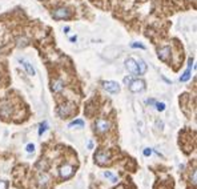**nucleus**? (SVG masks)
<instances>
[{"instance_id":"obj_1","label":"nucleus","mask_w":197,"mask_h":189,"mask_svg":"<svg viewBox=\"0 0 197 189\" xmlns=\"http://www.w3.org/2000/svg\"><path fill=\"white\" fill-rule=\"evenodd\" d=\"M52 16H53V19H56V20H67L71 17V12L68 8L60 7V8H56V10L52 12Z\"/></svg>"},{"instance_id":"obj_2","label":"nucleus","mask_w":197,"mask_h":189,"mask_svg":"<svg viewBox=\"0 0 197 189\" xmlns=\"http://www.w3.org/2000/svg\"><path fill=\"white\" fill-rule=\"evenodd\" d=\"M95 129L97 133L100 134H104L107 133L108 130L111 129V123L108 120H104V119H98L96 123H95Z\"/></svg>"},{"instance_id":"obj_3","label":"nucleus","mask_w":197,"mask_h":189,"mask_svg":"<svg viewBox=\"0 0 197 189\" xmlns=\"http://www.w3.org/2000/svg\"><path fill=\"white\" fill-rule=\"evenodd\" d=\"M72 111H73L72 104H63V105H60L59 108H57V115H59L61 119H65L72 113Z\"/></svg>"},{"instance_id":"obj_4","label":"nucleus","mask_w":197,"mask_h":189,"mask_svg":"<svg viewBox=\"0 0 197 189\" xmlns=\"http://www.w3.org/2000/svg\"><path fill=\"white\" fill-rule=\"evenodd\" d=\"M73 172H75V169H73V166L72 165H69V164H65V165H63L61 168H60V177L61 178H71L73 176Z\"/></svg>"},{"instance_id":"obj_5","label":"nucleus","mask_w":197,"mask_h":189,"mask_svg":"<svg viewBox=\"0 0 197 189\" xmlns=\"http://www.w3.org/2000/svg\"><path fill=\"white\" fill-rule=\"evenodd\" d=\"M95 160L98 165H107L109 163V153H107L104 151H98L95 155Z\"/></svg>"},{"instance_id":"obj_6","label":"nucleus","mask_w":197,"mask_h":189,"mask_svg":"<svg viewBox=\"0 0 197 189\" xmlns=\"http://www.w3.org/2000/svg\"><path fill=\"white\" fill-rule=\"evenodd\" d=\"M125 67H127V69L131 72V75H133V76L140 75L138 73V68H137V63L135 59H132V57H128V59L125 60Z\"/></svg>"},{"instance_id":"obj_7","label":"nucleus","mask_w":197,"mask_h":189,"mask_svg":"<svg viewBox=\"0 0 197 189\" xmlns=\"http://www.w3.org/2000/svg\"><path fill=\"white\" fill-rule=\"evenodd\" d=\"M171 55H172V49L171 47H163V48H160L159 49V52H157V56H159V59L160 60H163V61H169V59H171Z\"/></svg>"},{"instance_id":"obj_8","label":"nucleus","mask_w":197,"mask_h":189,"mask_svg":"<svg viewBox=\"0 0 197 189\" xmlns=\"http://www.w3.org/2000/svg\"><path fill=\"white\" fill-rule=\"evenodd\" d=\"M144 88H145V83L142 81V80H136V79H133L132 80V83L129 84V89H131L132 92H141V91H144Z\"/></svg>"},{"instance_id":"obj_9","label":"nucleus","mask_w":197,"mask_h":189,"mask_svg":"<svg viewBox=\"0 0 197 189\" xmlns=\"http://www.w3.org/2000/svg\"><path fill=\"white\" fill-rule=\"evenodd\" d=\"M103 87H104V89H107L109 93L120 92V85L116 81H104V83H103Z\"/></svg>"},{"instance_id":"obj_10","label":"nucleus","mask_w":197,"mask_h":189,"mask_svg":"<svg viewBox=\"0 0 197 189\" xmlns=\"http://www.w3.org/2000/svg\"><path fill=\"white\" fill-rule=\"evenodd\" d=\"M12 113V107L8 104L7 101H2L0 103V115H3V116H11Z\"/></svg>"},{"instance_id":"obj_11","label":"nucleus","mask_w":197,"mask_h":189,"mask_svg":"<svg viewBox=\"0 0 197 189\" xmlns=\"http://www.w3.org/2000/svg\"><path fill=\"white\" fill-rule=\"evenodd\" d=\"M51 89L53 92H60L64 89V83H63V80H55V81H52V85H51Z\"/></svg>"},{"instance_id":"obj_12","label":"nucleus","mask_w":197,"mask_h":189,"mask_svg":"<svg viewBox=\"0 0 197 189\" xmlns=\"http://www.w3.org/2000/svg\"><path fill=\"white\" fill-rule=\"evenodd\" d=\"M136 63H137V68H138V73L140 75H144L145 72H147V64H145V61L142 60V59H138L136 60Z\"/></svg>"},{"instance_id":"obj_13","label":"nucleus","mask_w":197,"mask_h":189,"mask_svg":"<svg viewBox=\"0 0 197 189\" xmlns=\"http://www.w3.org/2000/svg\"><path fill=\"white\" fill-rule=\"evenodd\" d=\"M20 63L23 64L25 72H27V73H28L29 76H33V75H35V69H33V67L31 65L28 61H25V60H20Z\"/></svg>"},{"instance_id":"obj_14","label":"nucleus","mask_w":197,"mask_h":189,"mask_svg":"<svg viewBox=\"0 0 197 189\" xmlns=\"http://www.w3.org/2000/svg\"><path fill=\"white\" fill-rule=\"evenodd\" d=\"M76 125H77V127H83V125H84V121H83L81 119H76V120H73V121H71V123L68 124V127H69V128H73V127H76Z\"/></svg>"},{"instance_id":"obj_15","label":"nucleus","mask_w":197,"mask_h":189,"mask_svg":"<svg viewBox=\"0 0 197 189\" xmlns=\"http://www.w3.org/2000/svg\"><path fill=\"white\" fill-rule=\"evenodd\" d=\"M190 79V68H188L184 73L181 75V77H180V81H182V83H185V81H188V80Z\"/></svg>"},{"instance_id":"obj_16","label":"nucleus","mask_w":197,"mask_h":189,"mask_svg":"<svg viewBox=\"0 0 197 189\" xmlns=\"http://www.w3.org/2000/svg\"><path fill=\"white\" fill-rule=\"evenodd\" d=\"M28 46V40L25 37H17V47H25Z\"/></svg>"},{"instance_id":"obj_17","label":"nucleus","mask_w":197,"mask_h":189,"mask_svg":"<svg viewBox=\"0 0 197 189\" xmlns=\"http://www.w3.org/2000/svg\"><path fill=\"white\" fill-rule=\"evenodd\" d=\"M39 182H40V185L46 187V185H47V182H48L47 174H40V176H39Z\"/></svg>"},{"instance_id":"obj_18","label":"nucleus","mask_w":197,"mask_h":189,"mask_svg":"<svg viewBox=\"0 0 197 189\" xmlns=\"http://www.w3.org/2000/svg\"><path fill=\"white\" fill-rule=\"evenodd\" d=\"M47 127H48V123H47V121H44V123L40 125V128H39V134H40V136H42V134L47 130Z\"/></svg>"},{"instance_id":"obj_19","label":"nucleus","mask_w":197,"mask_h":189,"mask_svg":"<svg viewBox=\"0 0 197 189\" xmlns=\"http://www.w3.org/2000/svg\"><path fill=\"white\" fill-rule=\"evenodd\" d=\"M104 176H105V177H108V178H111V181H112V182H116V181H117V177H115L111 172H104Z\"/></svg>"},{"instance_id":"obj_20","label":"nucleus","mask_w":197,"mask_h":189,"mask_svg":"<svg viewBox=\"0 0 197 189\" xmlns=\"http://www.w3.org/2000/svg\"><path fill=\"white\" fill-rule=\"evenodd\" d=\"M156 109H157L159 112H163L165 109V104L164 103H156Z\"/></svg>"},{"instance_id":"obj_21","label":"nucleus","mask_w":197,"mask_h":189,"mask_svg":"<svg viewBox=\"0 0 197 189\" xmlns=\"http://www.w3.org/2000/svg\"><path fill=\"white\" fill-rule=\"evenodd\" d=\"M131 47H132V48H140V49H145V46H144V44H141V43H132V44H131Z\"/></svg>"},{"instance_id":"obj_22","label":"nucleus","mask_w":197,"mask_h":189,"mask_svg":"<svg viewBox=\"0 0 197 189\" xmlns=\"http://www.w3.org/2000/svg\"><path fill=\"white\" fill-rule=\"evenodd\" d=\"M7 188H8V182L0 180V189H7Z\"/></svg>"},{"instance_id":"obj_23","label":"nucleus","mask_w":197,"mask_h":189,"mask_svg":"<svg viewBox=\"0 0 197 189\" xmlns=\"http://www.w3.org/2000/svg\"><path fill=\"white\" fill-rule=\"evenodd\" d=\"M25 149H27V152H29V153H31V152H33V151H35V145H33V144H28Z\"/></svg>"},{"instance_id":"obj_24","label":"nucleus","mask_w":197,"mask_h":189,"mask_svg":"<svg viewBox=\"0 0 197 189\" xmlns=\"http://www.w3.org/2000/svg\"><path fill=\"white\" fill-rule=\"evenodd\" d=\"M132 77H124V84L125 85H127V87H129V84H131L132 83Z\"/></svg>"},{"instance_id":"obj_25","label":"nucleus","mask_w":197,"mask_h":189,"mask_svg":"<svg viewBox=\"0 0 197 189\" xmlns=\"http://www.w3.org/2000/svg\"><path fill=\"white\" fill-rule=\"evenodd\" d=\"M196 177H197V173H196V169H195V170H193V174H192V177H190L192 182H193V185H196Z\"/></svg>"},{"instance_id":"obj_26","label":"nucleus","mask_w":197,"mask_h":189,"mask_svg":"<svg viewBox=\"0 0 197 189\" xmlns=\"http://www.w3.org/2000/svg\"><path fill=\"white\" fill-rule=\"evenodd\" d=\"M151 153H152L151 148H145V149H144V156H151Z\"/></svg>"},{"instance_id":"obj_27","label":"nucleus","mask_w":197,"mask_h":189,"mask_svg":"<svg viewBox=\"0 0 197 189\" xmlns=\"http://www.w3.org/2000/svg\"><path fill=\"white\" fill-rule=\"evenodd\" d=\"M64 32H65V33L69 32V27H65V28H64Z\"/></svg>"},{"instance_id":"obj_28","label":"nucleus","mask_w":197,"mask_h":189,"mask_svg":"<svg viewBox=\"0 0 197 189\" xmlns=\"http://www.w3.org/2000/svg\"><path fill=\"white\" fill-rule=\"evenodd\" d=\"M88 147H89V149H92V147H93V144H92V141H89V144H88Z\"/></svg>"},{"instance_id":"obj_29","label":"nucleus","mask_w":197,"mask_h":189,"mask_svg":"<svg viewBox=\"0 0 197 189\" xmlns=\"http://www.w3.org/2000/svg\"><path fill=\"white\" fill-rule=\"evenodd\" d=\"M71 42H73V43L76 42V36H73V37H71Z\"/></svg>"}]
</instances>
